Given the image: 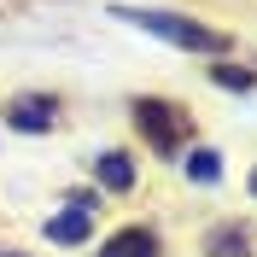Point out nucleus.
Segmentation results:
<instances>
[{"mask_svg": "<svg viewBox=\"0 0 257 257\" xmlns=\"http://www.w3.org/2000/svg\"><path fill=\"white\" fill-rule=\"evenodd\" d=\"M111 18H123V24H135V30H146V35H164V41H176V47H187V53H222L228 47L222 30H205V24H193V18H181V12H135V6H111Z\"/></svg>", "mask_w": 257, "mask_h": 257, "instance_id": "1", "label": "nucleus"}, {"mask_svg": "<svg viewBox=\"0 0 257 257\" xmlns=\"http://www.w3.org/2000/svg\"><path fill=\"white\" fill-rule=\"evenodd\" d=\"M135 128H141L158 152H176L193 135V117L181 111V105H170V99H135Z\"/></svg>", "mask_w": 257, "mask_h": 257, "instance_id": "2", "label": "nucleus"}, {"mask_svg": "<svg viewBox=\"0 0 257 257\" xmlns=\"http://www.w3.org/2000/svg\"><path fill=\"white\" fill-rule=\"evenodd\" d=\"M6 123L24 128V135H47V128L59 123V99H47V94H18L12 105H6Z\"/></svg>", "mask_w": 257, "mask_h": 257, "instance_id": "3", "label": "nucleus"}, {"mask_svg": "<svg viewBox=\"0 0 257 257\" xmlns=\"http://www.w3.org/2000/svg\"><path fill=\"white\" fill-rule=\"evenodd\" d=\"M99 257H158V240L146 228H123V234H111L99 245Z\"/></svg>", "mask_w": 257, "mask_h": 257, "instance_id": "4", "label": "nucleus"}, {"mask_svg": "<svg viewBox=\"0 0 257 257\" xmlns=\"http://www.w3.org/2000/svg\"><path fill=\"white\" fill-rule=\"evenodd\" d=\"M94 176H99V187L128 193V187H135V164H128L123 152H99V158H94Z\"/></svg>", "mask_w": 257, "mask_h": 257, "instance_id": "5", "label": "nucleus"}, {"mask_svg": "<svg viewBox=\"0 0 257 257\" xmlns=\"http://www.w3.org/2000/svg\"><path fill=\"white\" fill-rule=\"evenodd\" d=\"M205 257H251V234H245L240 222H228V228H210Z\"/></svg>", "mask_w": 257, "mask_h": 257, "instance_id": "6", "label": "nucleus"}, {"mask_svg": "<svg viewBox=\"0 0 257 257\" xmlns=\"http://www.w3.org/2000/svg\"><path fill=\"white\" fill-rule=\"evenodd\" d=\"M47 240L82 245V240H88V210H64V216H53V222H47Z\"/></svg>", "mask_w": 257, "mask_h": 257, "instance_id": "7", "label": "nucleus"}, {"mask_svg": "<svg viewBox=\"0 0 257 257\" xmlns=\"http://www.w3.org/2000/svg\"><path fill=\"white\" fill-rule=\"evenodd\" d=\"M187 176H193V181H216V176H222V158H216L210 146H199V152L187 158Z\"/></svg>", "mask_w": 257, "mask_h": 257, "instance_id": "8", "label": "nucleus"}, {"mask_svg": "<svg viewBox=\"0 0 257 257\" xmlns=\"http://www.w3.org/2000/svg\"><path fill=\"white\" fill-rule=\"evenodd\" d=\"M210 76L222 82V88H240V94H245V88H251V70H240V64H216Z\"/></svg>", "mask_w": 257, "mask_h": 257, "instance_id": "9", "label": "nucleus"}, {"mask_svg": "<svg viewBox=\"0 0 257 257\" xmlns=\"http://www.w3.org/2000/svg\"><path fill=\"white\" fill-rule=\"evenodd\" d=\"M24 6H30V0H0V18H18Z\"/></svg>", "mask_w": 257, "mask_h": 257, "instance_id": "10", "label": "nucleus"}, {"mask_svg": "<svg viewBox=\"0 0 257 257\" xmlns=\"http://www.w3.org/2000/svg\"><path fill=\"white\" fill-rule=\"evenodd\" d=\"M0 257H30V251H12V245H6V251H0Z\"/></svg>", "mask_w": 257, "mask_h": 257, "instance_id": "11", "label": "nucleus"}, {"mask_svg": "<svg viewBox=\"0 0 257 257\" xmlns=\"http://www.w3.org/2000/svg\"><path fill=\"white\" fill-rule=\"evenodd\" d=\"M251 193H257V170H251Z\"/></svg>", "mask_w": 257, "mask_h": 257, "instance_id": "12", "label": "nucleus"}]
</instances>
